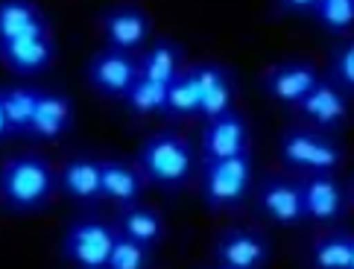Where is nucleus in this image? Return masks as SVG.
Listing matches in <instances>:
<instances>
[{"instance_id": "1", "label": "nucleus", "mask_w": 354, "mask_h": 269, "mask_svg": "<svg viewBox=\"0 0 354 269\" xmlns=\"http://www.w3.org/2000/svg\"><path fill=\"white\" fill-rule=\"evenodd\" d=\"M59 187V173L44 156H15L0 167V196L12 211L30 214L50 202Z\"/></svg>"}, {"instance_id": "2", "label": "nucleus", "mask_w": 354, "mask_h": 269, "mask_svg": "<svg viewBox=\"0 0 354 269\" xmlns=\"http://www.w3.org/2000/svg\"><path fill=\"white\" fill-rule=\"evenodd\" d=\"M138 170L147 182L179 190L194 173V149L179 132H156L138 149Z\"/></svg>"}, {"instance_id": "3", "label": "nucleus", "mask_w": 354, "mask_h": 269, "mask_svg": "<svg viewBox=\"0 0 354 269\" xmlns=\"http://www.w3.org/2000/svg\"><path fill=\"white\" fill-rule=\"evenodd\" d=\"M252 149L225 161H202V199L211 211H234L252 190Z\"/></svg>"}, {"instance_id": "4", "label": "nucleus", "mask_w": 354, "mask_h": 269, "mask_svg": "<svg viewBox=\"0 0 354 269\" xmlns=\"http://www.w3.org/2000/svg\"><path fill=\"white\" fill-rule=\"evenodd\" d=\"M281 158L293 173L305 176H334V170L346 161V149L331 135L293 126L281 135Z\"/></svg>"}, {"instance_id": "5", "label": "nucleus", "mask_w": 354, "mask_h": 269, "mask_svg": "<svg viewBox=\"0 0 354 269\" xmlns=\"http://www.w3.org/2000/svg\"><path fill=\"white\" fill-rule=\"evenodd\" d=\"M115 240L118 225L97 220V216H80L62 237V258L73 269H109Z\"/></svg>"}, {"instance_id": "6", "label": "nucleus", "mask_w": 354, "mask_h": 269, "mask_svg": "<svg viewBox=\"0 0 354 269\" xmlns=\"http://www.w3.org/2000/svg\"><path fill=\"white\" fill-rule=\"evenodd\" d=\"M138 80H141V65H138L135 53L106 47V50H97L91 62H88V82L103 97L123 100Z\"/></svg>"}, {"instance_id": "7", "label": "nucleus", "mask_w": 354, "mask_h": 269, "mask_svg": "<svg viewBox=\"0 0 354 269\" xmlns=\"http://www.w3.org/2000/svg\"><path fill=\"white\" fill-rule=\"evenodd\" d=\"M258 208L267 220L278 225H305V194H301V178L290 176H270L258 187Z\"/></svg>"}, {"instance_id": "8", "label": "nucleus", "mask_w": 354, "mask_h": 269, "mask_svg": "<svg viewBox=\"0 0 354 269\" xmlns=\"http://www.w3.org/2000/svg\"><path fill=\"white\" fill-rule=\"evenodd\" d=\"M319 80L322 76L316 71L313 62L290 59V62H281V65H275L272 71L263 73L261 88H263V94L272 97L275 102H281V106L299 109V102L319 85Z\"/></svg>"}, {"instance_id": "9", "label": "nucleus", "mask_w": 354, "mask_h": 269, "mask_svg": "<svg viewBox=\"0 0 354 269\" xmlns=\"http://www.w3.org/2000/svg\"><path fill=\"white\" fill-rule=\"evenodd\" d=\"M299 111L313 126V132H339L348 120V94L334 80H319V85L299 102Z\"/></svg>"}, {"instance_id": "10", "label": "nucleus", "mask_w": 354, "mask_h": 269, "mask_svg": "<svg viewBox=\"0 0 354 269\" xmlns=\"http://www.w3.org/2000/svg\"><path fill=\"white\" fill-rule=\"evenodd\" d=\"M220 269H263L270 263V240L252 228H229L214 246Z\"/></svg>"}, {"instance_id": "11", "label": "nucleus", "mask_w": 354, "mask_h": 269, "mask_svg": "<svg viewBox=\"0 0 354 269\" xmlns=\"http://www.w3.org/2000/svg\"><path fill=\"white\" fill-rule=\"evenodd\" d=\"M249 152V123L240 111H225L208 120L202 132V161H225Z\"/></svg>"}, {"instance_id": "12", "label": "nucleus", "mask_w": 354, "mask_h": 269, "mask_svg": "<svg viewBox=\"0 0 354 269\" xmlns=\"http://www.w3.org/2000/svg\"><path fill=\"white\" fill-rule=\"evenodd\" d=\"M106 44L111 50H123V53H135L138 47L147 44L149 33H153V21L141 6H111L100 18Z\"/></svg>"}, {"instance_id": "13", "label": "nucleus", "mask_w": 354, "mask_h": 269, "mask_svg": "<svg viewBox=\"0 0 354 269\" xmlns=\"http://www.w3.org/2000/svg\"><path fill=\"white\" fill-rule=\"evenodd\" d=\"M301 194H305V211L310 223L331 225L339 223L348 211L346 187L337 176H305L301 178Z\"/></svg>"}, {"instance_id": "14", "label": "nucleus", "mask_w": 354, "mask_h": 269, "mask_svg": "<svg viewBox=\"0 0 354 269\" xmlns=\"http://www.w3.org/2000/svg\"><path fill=\"white\" fill-rule=\"evenodd\" d=\"M194 80L199 88V118L214 120L220 114L232 111L234 102V76L229 68L217 65V62H202V65L191 68Z\"/></svg>"}, {"instance_id": "15", "label": "nucleus", "mask_w": 354, "mask_h": 269, "mask_svg": "<svg viewBox=\"0 0 354 269\" xmlns=\"http://www.w3.org/2000/svg\"><path fill=\"white\" fill-rule=\"evenodd\" d=\"M71 126H73V102L59 91H39V102H35V114L27 138L50 144V140L65 138Z\"/></svg>"}, {"instance_id": "16", "label": "nucleus", "mask_w": 354, "mask_h": 269, "mask_svg": "<svg viewBox=\"0 0 354 269\" xmlns=\"http://www.w3.org/2000/svg\"><path fill=\"white\" fill-rule=\"evenodd\" d=\"M56 59V44L50 35L39 38H21L12 44H0V62L21 76H35L44 73Z\"/></svg>"}, {"instance_id": "17", "label": "nucleus", "mask_w": 354, "mask_h": 269, "mask_svg": "<svg viewBox=\"0 0 354 269\" xmlns=\"http://www.w3.org/2000/svg\"><path fill=\"white\" fill-rule=\"evenodd\" d=\"M50 35L44 12L27 0H0V44Z\"/></svg>"}, {"instance_id": "18", "label": "nucleus", "mask_w": 354, "mask_h": 269, "mask_svg": "<svg viewBox=\"0 0 354 269\" xmlns=\"http://www.w3.org/2000/svg\"><path fill=\"white\" fill-rule=\"evenodd\" d=\"M59 187L82 205H97L103 199V173H100V161L97 158H71L59 173Z\"/></svg>"}, {"instance_id": "19", "label": "nucleus", "mask_w": 354, "mask_h": 269, "mask_svg": "<svg viewBox=\"0 0 354 269\" xmlns=\"http://www.w3.org/2000/svg\"><path fill=\"white\" fill-rule=\"evenodd\" d=\"M100 173H103V199H111L120 208H132L141 199L144 176L138 167L126 161H100Z\"/></svg>"}, {"instance_id": "20", "label": "nucleus", "mask_w": 354, "mask_h": 269, "mask_svg": "<svg viewBox=\"0 0 354 269\" xmlns=\"http://www.w3.org/2000/svg\"><path fill=\"white\" fill-rule=\"evenodd\" d=\"M182 56H185V47L179 41H173V38H156V44L138 59L141 76L149 82L170 85L182 73Z\"/></svg>"}, {"instance_id": "21", "label": "nucleus", "mask_w": 354, "mask_h": 269, "mask_svg": "<svg viewBox=\"0 0 354 269\" xmlns=\"http://www.w3.org/2000/svg\"><path fill=\"white\" fill-rule=\"evenodd\" d=\"M118 232L123 237H129L135 243H144V246H158L164 240V216L149 208V205H132V208H120V216H118Z\"/></svg>"}, {"instance_id": "22", "label": "nucleus", "mask_w": 354, "mask_h": 269, "mask_svg": "<svg viewBox=\"0 0 354 269\" xmlns=\"http://www.w3.org/2000/svg\"><path fill=\"white\" fill-rule=\"evenodd\" d=\"M3 97V111H6V123L12 135H27L32 114H35V102H39V88L30 85H12L0 91Z\"/></svg>"}, {"instance_id": "23", "label": "nucleus", "mask_w": 354, "mask_h": 269, "mask_svg": "<svg viewBox=\"0 0 354 269\" xmlns=\"http://www.w3.org/2000/svg\"><path fill=\"white\" fill-rule=\"evenodd\" d=\"M164 118H170V120L199 118V88H196V80H194L191 68L182 71L167 85V106H164Z\"/></svg>"}, {"instance_id": "24", "label": "nucleus", "mask_w": 354, "mask_h": 269, "mask_svg": "<svg viewBox=\"0 0 354 269\" xmlns=\"http://www.w3.org/2000/svg\"><path fill=\"white\" fill-rule=\"evenodd\" d=\"M351 243H354V234H346V232H331L313 243L310 249V269H348L351 263Z\"/></svg>"}, {"instance_id": "25", "label": "nucleus", "mask_w": 354, "mask_h": 269, "mask_svg": "<svg viewBox=\"0 0 354 269\" xmlns=\"http://www.w3.org/2000/svg\"><path fill=\"white\" fill-rule=\"evenodd\" d=\"M126 111L135 114V118H153V114H164V106H167V85L149 82V80H138L132 85V91L123 97Z\"/></svg>"}, {"instance_id": "26", "label": "nucleus", "mask_w": 354, "mask_h": 269, "mask_svg": "<svg viewBox=\"0 0 354 269\" xmlns=\"http://www.w3.org/2000/svg\"><path fill=\"white\" fill-rule=\"evenodd\" d=\"M310 18L325 33L346 35L354 30V0H313Z\"/></svg>"}, {"instance_id": "27", "label": "nucleus", "mask_w": 354, "mask_h": 269, "mask_svg": "<svg viewBox=\"0 0 354 269\" xmlns=\"http://www.w3.org/2000/svg\"><path fill=\"white\" fill-rule=\"evenodd\" d=\"M149 263H153V249L123 237L118 232L115 249H111V258H109V269H149Z\"/></svg>"}, {"instance_id": "28", "label": "nucleus", "mask_w": 354, "mask_h": 269, "mask_svg": "<svg viewBox=\"0 0 354 269\" xmlns=\"http://www.w3.org/2000/svg\"><path fill=\"white\" fill-rule=\"evenodd\" d=\"M331 80L346 94H354V35L343 38L331 50Z\"/></svg>"}, {"instance_id": "29", "label": "nucleus", "mask_w": 354, "mask_h": 269, "mask_svg": "<svg viewBox=\"0 0 354 269\" xmlns=\"http://www.w3.org/2000/svg\"><path fill=\"white\" fill-rule=\"evenodd\" d=\"M278 9L290 12V15H310L313 0H287V3H278Z\"/></svg>"}, {"instance_id": "30", "label": "nucleus", "mask_w": 354, "mask_h": 269, "mask_svg": "<svg viewBox=\"0 0 354 269\" xmlns=\"http://www.w3.org/2000/svg\"><path fill=\"white\" fill-rule=\"evenodd\" d=\"M6 138H12V132H9V123H6V111H3V97H0V140H6Z\"/></svg>"}, {"instance_id": "31", "label": "nucleus", "mask_w": 354, "mask_h": 269, "mask_svg": "<svg viewBox=\"0 0 354 269\" xmlns=\"http://www.w3.org/2000/svg\"><path fill=\"white\" fill-rule=\"evenodd\" d=\"M348 269H354V243H351V263H348Z\"/></svg>"}]
</instances>
